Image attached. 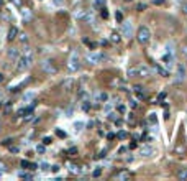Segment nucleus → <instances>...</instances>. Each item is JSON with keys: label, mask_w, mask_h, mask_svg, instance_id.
<instances>
[{"label": "nucleus", "mask_w": 187, "mask_h": 181, "mask_svg": "<svg viewBox=\"0 0 187 181\" xmlns=\"http://www.w3.org/2000/svg\"><path fill=\"white\" fill-rule=\"evenodd\" d=\"M69 171H71V173H79L81 170H79V166H76V165H72V163H69Z\"/></svg>", "instance_id": "412c9836"}, {"label": "nucleus", "mask_w": 187, "mask_h": 181, "mask_svg": "<svg viewBox=\"0 0 187 181\" xmlns=\"http://www.w3.org/2000/svg\"><path fill=\"white\" fill-rule=\"evenodd\" d=\"M136 40L140 44H148L151 40V31L150 28H146V26H140V30H138L136 33Z\"/></svg>", "instance_id": "7ed1b4c3"}, {"label": "nucleus", "mask_w": 187, "mask_h": 181, "mask_svg": "<svg viewBox=\"0 0 187 181\" xmlns=\"http://www.w3.org/2000/svg\"><path fill=\"white\" fill-rule=\"evenodd\" d=\"M67 69L71 72H76L81 69V60H79V54L77 51H72L71 56H69V61H67Z\"/></svg>", "instance_id": "20e7f679"}, {"label": "nucleus", "mask_w": 187, "mask_h": 181, "mask_svg": "<svg viewBox=\"0 0 187 181\" xmlns=\"http://www.w3.org/2000/svg\"><path fill=\"white\" fill-rule=\"evenodd\" d=\"M150 120L153 122V124H156V114H150Z\"/></svg>", "instance_id": "2f4dec72"}, {"label": "nucleus", "mask_w": 187, "mask_h": 181, "mask_svg": "<svg viewBox=\"0 0 187 181\" xmlns=\"http://www.w3.org/2000/svg\"><path fill=\"white\" fill-rule=\"evenodd\" d=\"M186 79V68L182 64L177 66V72H176V82H182Z\"/></svg>", "instance_id": "9b49d317"}, {"label": "nucleus", "mask_w": 187, "mask_h": 181, "mask_svg": "<svg viewBox=\"0 0 187 181\" xmlns=\"http://www.w3.org/2000/svg\"><path fill=\"white\" fill-rule=\"evenodd\" d=\"M20 41H22V43H26V41H28L26 35H20Z\"/></svg>", "instance_id": "c85d7f7f"}, {"label": "nucleus", "mask_w": 187, "mask_h": 181, "mask_svg": "<svg viewBox=\"0 0 187 181\" xmlns=\"http://www.w3.org/2000/svg\"><path fill=\"white\" fill-rule=\"evenodd\" d=\"M0 96H2V94H0Z\"/></svg>", "instance_id": "6e6d98bb"}, {"label": "nucleus", "mask_w": 187, "mask_h": 181, "mask_svg": "<svg viewBox=\"0 0 187 181\" xmlns=\"http://www.w3.org/2000/svg\"><path fill=\"white\" fill-rule=\"evenodd\" d=\"M0 107H2V102H0Z\"/></svg>", "instance_id": "603ef678"}, {"label": "nucleus", "mask_w": 187, "mask_h": 181, "mask_svg": "<svg viewBox=\"0 0 187 181\" xmlns=\"http://www.w3.org/2000/svg\"><path fill=\"white\" fill-rule=\"evenodd\" d=\"M56 133H58V135H59V137H66V133H64V132H61V130H58V132H56Z\"/></svg>", "instance_id": "c03bdc74"}, {"label": "nucleus", "mask_w": 187, "mask_h": 181, "mask_svg": "<svg viewBox=\"0 0 187 181\" xmlns=\"http://www.w3.org/2000/svg\"><path fill=\"white\" fill-rule=\"evenodd\" d=\"M162 63L166 64V68H168V69L174 66V54H172L171 44H168V50H166L164 54H162Z\"/></svg>", "instance_id": "423d86ee"}, {"label": "nucleus", "mask_w": 187, "mask_h": 181, "mask_svg": "<svg viewBox=\"0 0 187 181\" xmlns=\"http://www.w3.org/2000/svg\"><path fill=\"white\" fill-rule=\"evenodd\" d=\"M133 92H135V96H136V100H143V99H146V91H144L143 86H135L133 87Z\"/></svg>", "instance_id": "9d476101"}, {"label": "nucleus", "mask_w": 187, "mask_h": 181, "mask_svg": "<svg viewBox=\"0 0 187 181\" xmlns=\"http://www.w3.org/2000/svg\"><path fill=\"white\" fill-rule=\"evenodd\" d=\"M16 35H18V30H16V26H12V28L8 30V41H12V40H15L16 38Z\"/></svg>", "instance_id": "2eb2a0df"}, {"label": "nucleus", "mask_w": 187, "mask_h": 181, "mask_svg": "<svg viewBox=\"0 0 187 181\" xmlns=\"http://www.w3.org/2000/svg\"><path fill=\"white\" fill-rule=\"evenodd\" d=\"M122 35L126 38L133 36V26H131L130 22H122Z\"/></svg>", "instance_id": "1a4fd4ad"}, {"label": "nucleus", "mask_w": 187, "mask_h": 181, "mask_svg": "<svg viewBox=\"0 0 187 181\" xmlns=\"http://www.w3.org/2000/svg\"><path fill=\"white\" fill-rule=\"evenodd\" d=\"M54 2H56V3H59V5H61V3H62V0H54Z\"/></svg>", "instance_id": "09e8293b"}, {"label": "nucleus", "mask_w": 187, "mask_h": 181, "mask_svg": "<svg viewBox=\"0 0 187 181\" xmlns=\"http://www.w3.org/2000/svg\"><path fill=\"white\" fill-rule=\"evenodd\" d=\"M81 127H82V124H81V122H77V124H76V128H77V130H81Z\"/></svg>", "instance_id": "49530a36"}, {"label": "nucleus", "mask_w": 187, "mask_h": 181, "mask_svg": "<svg viewBox=\"0 0 187 181\" xmlns=\"http://www.w3.org/2000/svg\"><path fill=\"white\" fill-rule=\"evenodd\" d=\"M110 109H112V104H107V106H105V112L108 114V110H110Z\"/></svg>", "instance_id": "a19ab883"}, {"label": "nucleus", "mask_w": 187, "mask_h": 181, "mask_svg": "<svg viewBox=\"0 0 187 181\" xmlns=\"http://www.w3.org/2000/svg\"><path fill=\"white\" fill-rule=\"evenodd\" d=\"M164 97H166V92H161V94L158 96V102H161V100L164 99Z\"/></svg>", "instance_id": "c756f323"}, {"label": "nucleus", "mask_w": 187, "mask_h": 181, "mask_svg": "<svg viewBox=\"0 0 187 181\" xmlns=\"http://www.w3.org/2000/svg\"><path fill=\"white\" fill-rule=\"evenodd\" d=\"M62 87H64L66 91H69V89H71V87H72V79H69V81H66L64 84H62Z\"/></svg>", "instance_id": "b1692460"}, {"label": "nucleus", "mask_w": 187, "mask_h": 181, "mask_svg": "<svg viewBox=\"0 0 187 181\" xmlns=\"http://www.w3.org/2000/svg\"><path fill=\"white\" fill-rule=\"evenodd\" d=\"M140 153H141V156H151L154 153V148L153 147H143L140 150Z\"/></svg>", "instance_id": "4468645a"}, {"label": "nucleus", "mask_w": 187, "mask_h": 181, "mask_svg": "<svg viewBox=\"0 0 187 181\" xmlns=\"http://www.w3.org/2000/svg\"><path fill=\"white\" fill-rule=\"evenodd\" d=\"M2 81H3V76H2V74H0V82H2Z\"/></svg>", "instance_id": "3c124183"}, {"label": "nucleus", "mask_w": 187, "mask_h": 181, "mask_svg": "<svg viewBox=\"0 0 187 181\" xmlns=\"http://www.w3.org/2000/svg\"><path fill=\"white\" fill-rule=\"evenodd\" d=\"M0 170H5V165H3V163H0Z\"/></svg>", "instance_id": "de8ad7c7"}, {"label": "nucleus", "mask_w": 187, "mask_h": 181, "mask_svg": "<svg viewBox=\"0 0 187 181\" xmlns=\"http://www.w3.org/2000/svg\"><path fill=\"white\" fill-rule=\"evenodd\" d=\"M182 10H184V13L187 15V0H184V3H182Z\"/></svg>", "instance_id": "473e14b6"}, {"label": "nucleus", "mask_w": 187, "mask_h": 181, "mask_svg": "<svg viewBox=\"0 0 187 181\" xmlns=\"http://www.w3.org/2000/svg\"><path fill=\"white\" fill-rule=\"evenodd\" d=\"M118 112H122V114L125 112V106H118Z\"/></svg>", "instance_id": "79ce46f5"}, {"label": "nucleus", "mask_w": 187, "mask_h": 181, "mask_svg": "<svg viewBox=\"0 0 187 181\" xmlns=\"http://www.w3.org/2000/svg\"><path fill=\"white\" fill-rule=\"evenodd\" d=\"M49 168V165H48V163H41V170H48Z\"/></svg>", "instance_id": "58836bf2"}, {"label": "nucleus", "mask_w": 187, "mask_h": 181, "mask_svg": "<svg viewBox=\"0 0 187 181\" xmlns=\"http://www.w3.org/2000/svg\"><path fill=\"white\" fill-rule=\"evenodd\" d=\"M94 7H95L97 10L105 8V0H94Z\"/></svg>", "instance_id": "dca6fc26"}, {"label": "nucleus", "mask_w": 187, "mask_h": 181, "mask_svg": "<svg viewBox=\"0 0 187 181\" xmlns=\"http://www.w3.org/2000/svg\"><path fill=\"white\" fill-rule=\"evenodd\" d=\"M100 173H102V170H95V171L92 173V176H95V178H97V176H100Z\"/></svg>", "instance_id": "72a5a7b5"}, {"label": "nucleus", "mask_w": 187, "mask_h": 181, "mask_svg": "<svg viewBox=\"0 0 187 181\" xmlns=\"http://www.w3.org/2000/svg\"><path fill=\"white\" fill-rule=\"evenodd\" d=\"M36 152H38V153H44V145H38V147H36Z\"/></svg>", "instance_id": "cd10ccee"}, {"label": "nucleus", "mask_w": 187, "mask_h": 181, "mask_svg": "<svg viewBox=\"0 0 187 181\" xmlns=\"http://www.w3.org/2000/svg\"><path fill=\"white\" fill-rule=\"evenodd\" d=\"M156 5H161V3H164V0H154Z\"/></svg>", "instance_id": "a18cd8bd"}, {"label": "nucleus", "mask_w": 187, "mask_h": 181, "mask_svg": "<svg viewBox=\"0 0 187 181\" xmlns=\"http://www.w3.org/2000/svg\"><path fill=\"white\" fill-rule=\"evenodd\" d=\"M41 68L44 69V72H48V74H56L58 72V68L54 66V63L51 60H44L41 63Z\"/></svg>", "instance_id": "0eeeda50"}, {"label": "nucleus", "mask_w": 187, "mask_h": 181, "mask_svg": "<svg viewBox=\"0 0 187 181\" xmlns=\"http://www.w3.org/2000/svg\"><path fill=\"white\" fill-rule=\"evenodd\" d=\"M108 119H110V120H117V114H115V112H112V114L108 115Z\"/></svg>", "instance_id": "f704fd0d"}, {"label": "nucleus", "mask_w": 187, "mask_h": 181, "mask_svg": "<svg viewBox=\"0 0 187 181\" xmlns=\"http://www.w3.org/2000/svg\"><path fill=\"white\" fill-rule=\"evenodd\" d=\"M33 97H34V92H28V94H25V96H23V102H26V100L33 99Z\"/></svg>", "instance_id": "393cba45"}, {"label": "nucleus", "mask_w": 187, "mask_h": 181, "mask_svg": "<svg viewBox=\"0 0 187 181\" xmlns=\"http://www.w3.org/2000/svg\"><path fill=\"white\" fill-rule=\"evenodd\" d=\"M2 7H3V0H0V8H2Z\"/></svg>", "instance_id": "8fccbe9b"}, {"label": "nucleus", "mask_w": 187, "mask_h": 181, "mask_svg": "<svg viewBox=\"0 0 187 181\" xmlns=\"http://www.w3.org/2000/svg\"><path fill=\"white\" fill-rule=\"evenodd\" d=\"M10 152H12V153H18V147H10Z\"/></svg>", "instance_id": "e433bc0d"}, {"label": "nucleus", "mask_w": 187, "mask_h": 181, "mask_svg": "<svg viewBox=\"0 0 187 181\" xmlns=\"http://www.w3.org/2000/svg\"><path fill=\"white\" fill-rule=\"evenodd\" d=\"M76 18L84 20V22H92L94 17H92V12H89V10H77L76 12Z\"/></svg>", "instance_id": "6e6552de"}, {"label": "nucleus", "mask_w": 187, "mask_h": 181, "mask_svg": "<svg viewBox=\"0 0 187 181\" xmlns=\"http://www.w3.org/2000/svg\"><path fill=\"white\" fill-rule=\"evenodd\" d=\"M110 40H112L113 43H120V41H122V36H120V35L117 33V31H113V33L110 35Z\"/></svg>", "instance_id": "a211bd4d"}, {"label": "nucleus", "mask_w": 187, "mask_h": 181, "mask_svg": "<svg viewBox=\"0 0 187 181\" xmlns=\"http://www.w3.org/2000/svg\"><path fill=\"white\" fill-rule=\"evenodd\" d=\"M177 176L181 179H187V168H184V170H181V171L177 173Z\"/></svg>", "instance_id": "aec40b11"}, {"label": "nucleus", "mask_w": 187, "mask_h": 181, "mask_svg": "<svg viewBox=\"0 0 187 181\" xmlns=\"http://www.w3.org/2000/svg\"><path fill=\"white\" fill-rule=\"evenodd\" d=\"M126 137H128V133H126V132H125V130L118 132V138H122V140H123V138H126Z\"/></svg>", "instance_id": "bb28decb"}, {"label": "nucleus", "mask_w": 187, "mask_h": 181, "mask_svg": "<svg viewBox=\"0 0 187 181\" xmlns=\"http://www.w3.org/2000/svg\"><path fill=\"white\" fill-rule=\"evenodd\" d=\"M154 69H156V72H158V74L162 76V78L169 76V69L168 68H162V66H159V64H154Z\"/></svg>", "instance_id": "ddd939ff"}, {"label": "nucleus", "mask_w": 187, "mask_h": 181, "mask_svg": "<svg viewBox=\"0 0 187 181\" xmlns=\"http://www.w3.org/2000/svg\"><path fill=\"white\" fill-rule=\"evenodd\" d=\"M117 20H118V23H122V13L117 12Z\"/></svg>", "instance_id": "4c0bfd02"}, {"label": "nucleus", "mask_w": 187, "mask_h": 181, "mask_svg": "<svg viewBox=\"0 0 187 181\" xmlns=\"http://www.w3.org/2000/svg\"><path fill=\"white\" fill-rule=\"evenodd\" d=\"M85 60H87L91 64H97V63H102L107 60V54L102 53V51H94V53H89L87 56H85Z\"/></svg>", "instance_id": "39448f33"}, {"label": "nucleus", "mask_w": 187, "mask_h": 181, "mask_svg": "<svg viewBox=\"0 0 187 181\" xmlns=\"http://www.w3.org/2000/svg\"><path fill=\"white\" fill-rule=\"evenodd\" d=\"M8 58H12V60H18V50H16V48L8 50Z\"/></svg>", "instance_id": "f3484780"}, {"label": "nucleus", "mask_w": 187, "mask_h": 181, "mask_svg": "<svg viewBox=\"0 0 187 181\" xmlns=\"http://www.w3.org/2000/svg\"><path fill=\"white\" fill-rule=\"evenodd\" d=\"M126 2H131V0H126Z\"/></svg>", "instance_id": "864d4df0"}, {"label": "nucleus", "mask_w": 187, "mask_h": 181, "mask_svg": "<svg viewBox=\"0 0 187 181\" xmlns=\"http://www.w3.org/2000/svg\"><path fill=\"white\" fill-rule=\"evenodd\" d=\"M0 127H2V124H0Z\"/></svg>", "instance_id": "5fc2aeb1"}, {"label": "nucleus", "mask_w": 187, "mask_h": 181, "mask_svg": "<svg viewBox=\"0 0 187 181\" xmlns=\"http://www.w3.org/2000/svg\"><path fill=\"white\" fill-rule=\"evenodd\" d=\"M12 138H5V140H3V143H5V145H10V143H12Z\"/></svg>", "instance_id": "ea45409f"}, {"label": "nucleus", "mask_w": 187, "mask_h": 181, "mask_svg": "<svg viewBox=\"0 0 187 181\" xmlns=\"http://www.w3.org/2000/svg\"><path fill=\"white\" fill-rule=\"evenodd\" d=\"M34 61V53L33 50H30V48H26L25 53H23L22 58H18V64H16V71H25V69H28L31 64H33Z\"/></svg>", "instance_id": "f257e3e1"}, {"label": "nucleus", "mask_w": 187, "mask_h": 181, "mask_svg": "<svg viewBox=\"0 0 187 181\" xmlns=\"http://www.w3.org/2000/svg\"><path fill=\"white\" fill-rule=\"evenodd\" d=\"M107 99H108V96H107L105 92H100V94H97V96H95V102H100V100L103 102V100H107Z\"/></svg>", "instance_id": "6ab92c4d"}, {"label": "nucleus", "mask_w": 187, "mask_h": 181, "mask_svg": "<svg viewBox=\"0 0 187 181\" xmlns=\"http://www.w3.org/2000/svg\"><path fill=\"white\" fill-rule=\"evenodd\" d=\"M43 143H44V145H49V143H51V138H49V137H46V138L43 140Z\"/></svg>", "instance_id": "c9c22d12"}, {"label": "nucleus", "mask_w": 187, "mask_h": 181, "mask_svg": "<svg viewBox=\"0 0 187 181\" xmlns=\"http://www.w3.org/2000/svg\"><path fill=\"white\" fill-rule=\"evenodd\" d=\"M115 178H117V179H130V178H131V173L126 171V170H123V171L115 173Z\"/></svg>", "instance_id": "f8f14e48"}, {"label": "nucleus", "mask_w": 187, "mask_h": 181, "mask_svg": "<svg viewBox=\"0 0 187 181\" xmlns=\"http://www.w3.org/2000/svg\"><path fill=\"white\" fill-rule=\"evenodd\" d=\"M153 72V69L150 66H144V64H138L135 68L128 69V78H148V76Z\"/></svg>", "instance_id": "f03ea898"}, {"label": "nucleus", "mask_w": 187, "mask_h": 181, "mask_svg": "<svg viewBox=\"0 0 187 181\" xmlns=\"http://www.w3.org/2000/svg\"><path fill=\"white\" fill-rule=\"evenodd\" d=\"M182 53H184V56H186V60H187V46L182 48Z\"/></svg>", "instance_id": "37998d69"}, {"label": "nucleus", "mask_w": 187, "mask_h": 181, "mask_svg": "<svg viewBox=\"0 0 187 181\" xmlns=\"http://www.w3.org/2000/svg\"><path fill=\"white\" fill-rule=\"evenodd\" d=\"M82 109H84V110H89V109H91V100H89V99H84V104H82Z\"/></svg>", "instance_id": "5701e85b"}, {"label": "nucleus", "mask_w": 187, "mask_h": 181, "mask_svg": "<svg viewBox=\"0 0 187 181\" xmlns=\"http://www.w3.org/2000/svg\"><path fill=\"white\" fill-rule=\"evenodd\" d=\"M102 17L103 18H108V12H107L105 8H102Z\"/></svg>", "instance_id": "7c9ffc66"}, {"label": "nucleus", "mask_w": 187, "mask_h": 181, "mask_svg": "<svg viewBox=\"0 0 187 181\" xmlns=\"http://www.w3.org/2000/svg\"><path fill=\"white\" fill-rule=\"evenodd\" d=\"M22 15L25 17L26 20H30V18H31V13H30V12H28V10H26V8H25V10H22Z\"/></svg>", "instance_id": "a878e982"}, {"label": "nucleus", "mask_w": 187, "mask_h": 181, "mask_svg": "<svg viewBox=\"0 0 187 181\" xmlns=\"http://www.w3.org/2000/svg\"><path fill=\"white\" fill-rule=\"evenodd\" d=\"M18 176H20V178H26V179H31V178H33V175H30V173H25V171H20Z\"/></svg>", "instance_id": "4be33fe9"}]
</instances>
